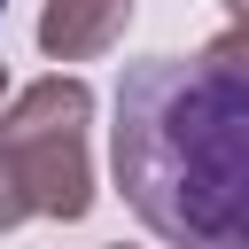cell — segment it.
Masks as SVG:
<instances>
[{
  "mask_svg": "<svg viewBox=\"0 0 249 249\" xmlns=\"http://www.w3.org/2000/svg\"><path fill=\"white\" fill-rule=\"evenodd\" d=\"M109 171L163 249H249V86L202 54L124 62Z\"/></svg>",
  "mask_w": 249,
  "mask_h": 249,
  "instance_id": "1",
  "label": "cell"
},
{
  "mask_svg": "<svg viewBox=\"0 0 249 249\" xmlns=\"http://www.w3.org/2000/svg\"><path fill=\"white\" fill-rule=\"evenodd\" d=\"M93 86L70 70L31 78L8 109H0V156L31 195V218H62L78 226L93 210Z\"/></svg>",
  "mask_w": 249,
  "mask_h": 249,
  "instance_id": "2",
  "label": "cell"
},
{
  "mask_svg": "<svg viewBox=\"0 0 249 249\" xmlns=\"http://www.w3.org/2000/svg\"><path fill=\"white\" fill-rule=\"evenodd\" d=\"M132 0H47L39 8V54L47 62H93L124 39Z\"/></svg>",
  "mask_w": 249,
  "mask_h": 249,
  "instance_id": "3",
  "label": "cell"
},
{
  "mask_svg": "<svg viewBox=\"0 0 249 249\" xmlns=\"http://www.w3.org/2000/svg\"><path fill=\"white\" fill-rule=\"evenodd\" d=\"M195 54H202L210 70H226L233 86H249V23H226V31H218V39H202Z\"/></svg>",
  "mask_w": 249,
  "mask_h": 249,
  "instance_id": "4",
  "label": "cell"
},
{
  "mask_svg": "<svg viewBox=\"0 0 249 249\" xmlns=\"http://www.w3.org/2000/svg\"><path fill=\"white\" fill-rule=\"evenodd\" d=\"M23 218H31V195H23V179H16L8 156H0V233H16Z\"/></svg>",
  "mask_w": 249,
  "mask_h": 249,
  "instance_id": "5",
  "label": "cell"
},
{
  "mask_svg": "<svg viewBox=\"0 0 249 249\" xmlns=\"http://www.w3.org/2000/svg\"><path fill=\"white\" fill-rule=\"evenodd\" d=\"M226 8H233V23H249V0H226Z\"/></svg>",
  "mask_w": 249,
  "mask_h": 249,
  "instance_id": "6",
  "label": "cell"
},
{
  "mask_svg": "<svg viewBox=\"0 0 249 249\" xmlns=\"http://www.w3.org/2000/svg\"><path fill=\"white\" fill-rule=\"evenodd\" d=\"M0 101H8V62H0Z\"/></svg>",
  "mask_w": 249,
  "mask_h": 249,
  "instance_id": "7",
  "label": "cell"
},
{
  "mask_svg": "<svg viewBox=\"0 0 249 249\" xmlns=\"http://www.w3.org/2000/svg\"><path fill=\"white\" fill-rule=\"evenodd\" d=\"M0 16H8V0H0Z\"/></svg>",
  "mask_w": 249,
  "mask_h": 249,
  "instance_id": "8",
  "label": "cell"
},
{
  "mask_svg": "<svg viewBox=\"0 0 249 249\" xmlns=\"http://www.w3.org/2000/svg\"><path fill=\"white\" fill-rule=\"evenodd\" d=\"M117 249H124V241H117Z\"/></svg>",
  "mask_w": 249,
  "mask_h": 249,
  "instance_id": "9",
  "label": "cell"
}]
</instances>
